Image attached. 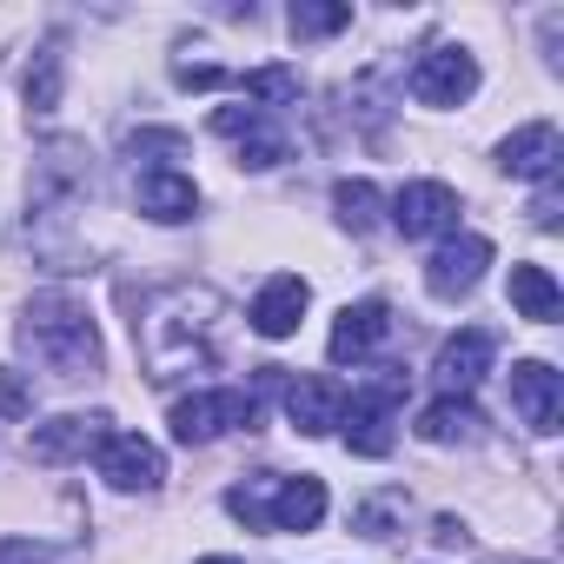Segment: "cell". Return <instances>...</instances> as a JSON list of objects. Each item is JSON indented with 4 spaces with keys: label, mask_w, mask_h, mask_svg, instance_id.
Listing matches in <instances>:
<instances>
[{
    "label": "cell",
    "mask_w": 564,
    "mask_h": 564,
    "mask_svg": "<svg viewBox=\"0 0 564 564\" xmlns=\"http://www.w3.org/2000/svg\"><path fill=\"white\" fill-rule=\"evenodd\" d=\"M259 120H265V107H219V113H213V133H219V140H246Z\"/></svg>",
    "instance_id": "obj_28"
},
{
    "label": "cell",
    "mask_w": 564,
    "mask_h": 564,
    "mask_svg": "<svg viewBox=\"0 0 564 564\" xmlns=\"http://www.w3.org/2000/svg\"><path fill=\"white\" fill-rule=\"evenodd\" d=\"M21 346H28L54 379H87V372H100V326H94L87 306L67 300V293H41V300H28Z\"/></svg>",
    "instance_id": "obj_2"
},
{
    "label": "cell",
    "mask_w": 564,
    "mask_h": 564,
    "mask_svg": "<svg viewBox=\"0 0 564 564\" xmlns=\"http://www.w3.org/2000/svg\"><path fill=\"white\" fill-rule=\"evenodd\" d=\"M0 419H34V379L0 372Z\"/></svg>",
    "instance_id": "obj_26"
},
{
    "label": "cell",
    "mask_w": 564,
    "mask_h": 564,
    "mask_svg": "<svg viewBox=\"0 0 564 564\" xmlns=\"http://www.w3.org/2000/svg\"><path fill=\"white\" fill-rule=\"evenodd\" d=\"M392 226L405 239H445V232H458V193L445 180H405L392 193Z\"/></svg>",
    "instance_id": "obj_6"
},
{
    "label": "cell",
    "mask_w": 564,
    "mask_h": 564,
    "mask_svg": "<svg viewBox=\"0 0 564 564\" xmlns=\"http://www.w3.org/2000/svg\"><path fill=\"white\" fill-rule=\"evenodd\" d=\"M286 419H293V432H306V438L339 432V419H346V386H339V379H293V386H286Z\"/></svg>",
    "instance_id": "obj_14"
},
{
    "label": "cell",
    "mask_w": 564,
    "mask_h": 564,
    "mask_svg": "<svg viewBox=\"0 0 564 564\" xmlns=\"http://www.w3.org/2000/svg\"><path fill=\"white\" fill-rule=\"evenodd\" d=\"M127 153H133V160L147 153V173H180V160H186V133H153V127H147V133L127 140Z\"/></svg>",
    "instance_id": "obj_23"
},
{
    "label": "cell",
    "mask_w": 564,
    "mask_h": 564,
    "mask_svg": "<svg viewBox=\"0 0 564 564\" xmlns=\"http://www.w3.org/2000/svg\"><path fill=\"white\" fill-rule=\"evenodd\" d=\"M107 438H113V419L107 412H61V419L34 425L28 452H34V465H74V458L100 452Z\"/></svg>",
    "instance_id": "obj_8"
},
{
    "label": "cell",
    "mask_w": 564,
    "mask_h": 564,
    "mask_svg": "<svg viewBox=\"0 0 564 564\" xmlns=\"http://www.w3.org/2000/svg\"><path fill=\"white\" fill-rule=\"evenodd\" d=\"M173 80H180V87H199V94H206V87H226V74H219L213 61H173Z\"/></svg>",
    "instance_id": "obj_29"
},
{
    "label": "cell",
    "mask_w": 564,
    "mask_h": 564,
    "mask_svg": "<svg viewBox=\"0 0 564 564\" xmlns=\"http://www.w3.org/2000/svg\"><path fill=\"white\" fill-rule=\"evenodd\" d=\"M252 419H259V405H252V392H239V386H219V392H193V399H173V438L180 445H213V438H226V432H252Z\"/></svg>",
    "instance_id": "obj_3"
},
{
    "label": "cell",
    "mask_w": 564,
    "mask_h": 564,
    "mask_svg": "<svg viewBox=\"0 0 564 564\" xmlns=\"http://www.w3.org/2000/svg\"><path fill=\"white\" fill-rule=\"evenodd\" d=\"M511 306H518V319L551 326L564 313V293H557V279L544 265H511Z\"/></svg>",
    "instance_id": "obj_18"
},
{
    "label": "cell",
    "mask_w": 564,
    "mask_h": 564,
    "mask_svg": "<svg viewBox=\"0 0 564 564\" xmlns=\"http://www.w3.org/2000/svg\"><path fill=\"white\" fill-rule=\"evenodd\" d=\"M286 28H293L300 41H326V34H339V28H352V8H346V0H293Z\"/></svg>",
    "instance_id": "obj_20"
},
{
    "label": "cell",
    "mask_w": 564,
    "mask_h": 564,
    "mask_svg": "<svg viewBox=\"0 0 564 564\" xmlns=\"http://www.w3.org/2000/svg\"><path fill=\"white\" fill-rule=\"evenodd\" d=\"M133 346H140V366H147L153 386L213 372L219 346H226V300L213 286H166L140 306Z\"/></svg>",
    "instance_id": "obj_1"
},
{
    "label": "cell",
    "mask_w": 564,
    "mask_h": 564,
    "mask_svg": "<svg viewBox=\"0 0 564 564\" xmlns=\"http://www.w3.org/2000/svg\"><path fill=\"white\" fill-rule=\"evenodd\" d=\"M279 160H286V133H279L272 120H259V127L239 140V166H246V173H265V166H279Z\"/></svg>",
    "instance_id": "obj_24"
},
{
    "label": "cell",
    "mask_w": 564,
    "mask_h": 564,
    "mask_svg": "<svg viewBox=\"0 0 564 564\" xmlns=\"http://www.w3.org/2000/svg\"><path fill=\"white\" fill-rule=\"evenodd\" d=\"M0 564H54V551L34 538H0Z\"/></svg>",
    "instance_id": "obj_30"
},
{
    "label": "cell",
    "mask_w": 564,
    "mask_h": 564,
    "mask_svg": "<svg viewBox=\"0 0 564 564\" xmlns=\"http://www.w3.org/2000/svg\"><path fill=\"white\" fill-rule=\"evenodd\" d=\"M491 352H498V339H491L485 326H465V333H452V339L438 346V359H432V379H438V392H445V399H471V386L491 372Z\"/></svg>",
    "instance_id": "obj_10"
},
{
    "label": "cell",
    "mask_w": 564,
    "mask_h": 564,
    "mask_svg": "<svg viewBox=\"0 0 564 564\" xmlns=\"http://www.w3.org/2000/svg\"><path fill=\"white\" fill-rule=\"evenodd\" d=\"M531 219H538L544 232L557 226V180H544V186H538V199H531Z\"/></svg>",
    "instance_id": "obj_31"
},
{
    "label": "cell",
    "mask_w": 564,
    "mask_h": 564,
    "mask_svg": "<svg viewBox=\"0 0 564 564\" xmlns=\"http://www.w3.org/2000/svg\"><path fill=\"white\" fill-rule=\"evenodd\" d=\"M306 279H293V272H279V279H265L259 286V300H252V313H246V326L259 333V339H293L300 333V319H306Z\"/></svg>",
    "instance_id": "obj_13"
},
{
    "label": "cell",
    "mask_w": 564,
    "mask_h": 564,
    "mask_svg": "<svg viewBox=\"0 0 564 564\" xmlns=\"http://www.w3.org/2000/svg\"><path fill=\"white\" fill-rule=\"evenodd\" d=\"M199 564H239V557H199Z\"/></svg>",
    "instance_id": "obj_32"
},
{
    "label": "cell",
    "mask_w": 564,
    "mask_h": 564,
    "mask_svg": "<svg viewBox=\"0 0 564 564\" xmlns=\"http://www.w3.org/2000/svg\"><path fill=\"white\" fill-rule=\"evenodd\" d=\"M478 425H485V419H478V405H471V399H432V405L419 412V425H412V432H419L425 445H471V438H478Z\"/></svg>",
    "instance_id": "obj_17"
},
{
    "label": "cell",
    "mask_w": 564,
    "mask_h": 564,
    "mask_svg": "<svg viewBox=\"0 0 564 564\" xmlns=\"http://www.w3.org/2000/svg\"><path fill=\"white\" fill-rule=\"evenodd\" d=\"M239 87H246V100H265V107L300 100V74H293V67H252Z\"/></svg>",
    "instance_id": "obj_25"
},
{
    "label": "cell",
    "mask_w": 564,
    "mask_h": 564,
    "mask_svg": "<svg viewBox=\"0 0 564 564\" xmlns=\"http://www.w3.org/2000/svg\"><path fill=\"white\" fill-rule=\"evenodd\" d=\"M412 94H419L425 107H465V100L478 94V61H471V47H452V41L425 47L419 67H412Z\"/></svg>",
    "instance_id": "obj_5"
},
{
    "label": "cell",
    "mask_w": 564,
    "mask_h": 564,
    "mask_svg": "<svg viewBox=\"0 0 564 564\" xmlns=\"http://www.w3.org/2000/svg\"><path fill=\"white\" fill-rule=\"evenodd\" d=\"M392 511H405V491H392V498H372V505H359V511H352V524H359L366 538H392Z\"/></svg>",
    "instance_id": "obj_27"
},
{
    "label": "cell",
    "mask_w": 564,
    "mask_h": 564,
    "mask_svg": "<svg viewBox=\"0 0 564 564\" xmlns=\"http://www.w3.org/2000/svg\"><path fill=\"white\" fill-rule=\"evenodd\" d=\"M94 458H100V478L113 491H160L166 485V452L153 438H140V432H113Z\"/></svg>",
    "instance_id": "obj_9"
},
{
    "label": "cell",
    "mask_w": 564,
    "mask_h": 564,
    "mask_svg": "<svg viewBox=\"0 0 564 564\" xmlns=\"http://www.w3.org/2000/svg\"><path fill=\"white\" fill-rule=\"evenodd\" d=\"M61 87H67V54L61 47H41L34 67H28V107L34 113H54L61 107Z\"/></svg>",
    "instance_id": "obj_21"
},
{
    "label": "cell",
    "mask_w": 564,
    "mask_h": 564,
    "mask_svg": "<svg viewBox=\"0 0 564 564\" xmlns=\"http://www.w3.org/2000/svg\"><path fill=\"white\" fill-rule=\"evenodd\" d=\"M485 265H491V239H485V232H445V239L432 246V259H425V293L452 306V300L478 293Z\"/></svg>",
    "instance_id": "obj_4"
},
{
    "label": "cell",
    "mask_w": 564,
    "mask_h": 564,
    "mask_svg": "<svg viewBox=\"0 0 564 564\" xmlns=\"http://www.w3.org/2000/svg\"><path fill=\"white\" fill-rule=\"evenodd\" d=\"M557 160H564V140H557L551 120H531V127L498 140V173H511V180H538L544 186V180H557Z\"/></svg>",
    "instance_id": "obj_11"
},
{
    "label": "cell",
    "mask_w": 564,
    "mask_h": 564,
    "mask_svg": "<svg viewBox=\"0 0 564 564\" xmlns=\"http://www.w3.org/2000/svg\"><path fill=\"white\" fill-rule=\"evenodd\" d=\"M379 206H386V199H379L372 180H339V186H333V213H339L346 232H372V226H379Z\"/></svg>",
    "instance_id": "obj_19"
},
{
    "label": "cell",
    "mask_w": 564,
    "mask_h": 564,
    "mask_svg": "<svg viewBox=\"0 0 564 564\" xmlns=\"http://www.w3.org/2000/svg\"><path fill=\"white\" fill-rule=\"evenodd\" d=\"M511 412H518L538 438H551V432L564 425V372L544 366V359H518V366H511Z\"/></svg>",
    "instance_id": "obj_7"
},
{
    "label": "cell",
    "mask_w": 564,
    "mask_h": 564,
    "mask_svg": "<svg viewBox=\"0 0 564 564\" xmlns=\"http://www.w3.org/2000/svg\"><path fill=\"white\" fill-rule=\"evenodd\" d=\"M326 518V485L319 478H279L272 485V511H265V531H319Z\"/></svg>",
    "instance_id": "obj_15"
},
{
    "label": "cell",
    "mask_w": 564,
    "mask_h": 564,
    "mask_svg": "<svg viewBox=\"0 0 564 564\" xmlns=\"http://www.w3.org/2000/svg\"><path fill=\"white\" fill-rule=\"evenodd\" d=\"M140 213L160 226H180L199 213V186L186 173H140Z\"/></svg>",
    "instance_id": "obj_16"
},
{
    "label": "cell",
    "mask_w": 564,
    "mask_h": 564,
    "mask_svg": "<svg viewBox=\"0 0 564 564\" xmlns=\"http://www.w3.org/2000/svg\"><path fill=\"white\" fill-rule=\"evenodd\" d=\"M272 485H279V471H252L246 485H232V491H226V511H232L246 531H265V511H272Z\"/></svg>",
    "instance_id": "obj_22"
},
{
    "label": "cell",
    "mask_w": 564,
    "mask_h": 564,
    "mask_svg": "<svg viewBox=\"0 0 564 564\" xmlns=\"http://www.w3.org/2000/svg\"><path fill=\"white\" fill-rule=\"evenodd\" d=\"M386 339H392V306H386V300H359V306H346V313L333 319L326 352H333V366H359V359H372Z\"/></svg>",
    "instance_id": "obj_12"
}]
</instances>
